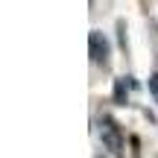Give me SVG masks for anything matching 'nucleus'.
I'll return each instance as SVG.
<instances>
[{"label":"nucleus","mask_w":158,"mask_h":158,"mask_svg":"<svg viewBox=\"0 0 158 158\" xmlns=\"http://www.w3.org/2000/svg\"><path fill=\"white\" fill-rule=\"evenodd\" d=\"M88 50H91V59H94L97 64H102V68L108 64V56H111V44H108V38L100 32V29H94V32L88 35Z\"/></svg>","instance_id":"obj_2"},{"label":"nucleus","mask_w":158,"mask_h":158,"mask_svg":"<svg viewBox=\"0 0 158 158\" xmlns=\"http://www.w3.org/2000/svg\"><path fill=\"white\" fill-rule=\"evenodd\" d=\"M149 94H152L155 100H158V73H152V76H149Z\"/></svg>","instance_id":"obj_4"},{"label":"nucleus","mask_w":158,"mask_h":158,"mask_svg":"<svg viewBox=\"0 0 158 158\" xmlns=\"http://www.w3.org/2000/svg\"><path fill=\"white\" fill-rule=\"evenodd\" d=\"M100 141H102V149H108L114 158H123V135H120V126L111 117L100 120Z\"/></svg>","instance_id":"obj_1"},{"label":"nucleus","mask_w":158,"mask_h":158,"mask_svg":"<svg viewBox=\"0 0 158 158\" xmlns=\"http://www.w3.org/2000/svg\"><path fill=\"white\" fill-rule=\"evenodd\" d=\"M129 76H120V79H114V102H120V106H126V100H129V88H132V82H126Z\"/></svg>","instance_id":"obj_3"}]
</instances>
